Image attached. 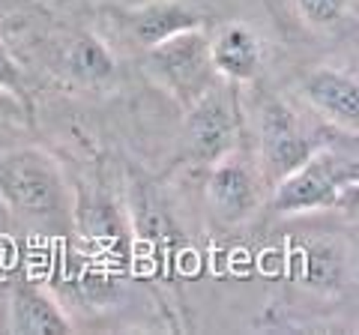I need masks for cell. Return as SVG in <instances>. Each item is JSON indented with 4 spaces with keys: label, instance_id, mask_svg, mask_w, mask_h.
Returning <instances> with one entry per match:
<instances>
[{
    "label": "cell",
    "instance_id": "obj_3",
    "mask_svg": "<svg viewBox=\"0 0 359 335\" xmlns=\"http://www.w3.org/2000/svg\"><path fill=\"white\" fill-rule=\"evenodd\" d=\"M144 72L156 87L174 99L180 108H189L198 96L216 81L210 60V36L204 27H189L162 39L159 46L144 51Z\"/></svg>",
    "mask_w": 359,
    "mask_h": 335
},
{
    "label": "cell",
    "instance_id": "obj_7",
    "mask_svg": "<svg viewBox=\"0 0 359 335\" xmlns=\"http://www.w3.org/2000/svg\"><path fill=\"white\" fill-rule=\"evenodd\" d=\"M72 221L78 228V237L84 242V252L90 254V270H123L132 258V221L120 216V210L111 200L90 195L75 200Z\"/></svg>",
    "mask_w": 359,
    "mask_h": 335
},
{
    "label": "cell",
    "instance_id": "obj_9",
    "mask_svg": "<svg viewBox=\"0 0 359 335\" xmlns=\"http://www.w3.org/2000/svg\"><path fill=\"white\" fill-rule=\"evenodd\" d=\"M302 99L318 114L339 126L341 132L356 135L359 126V84L353 72L335 69V66H318L302 78Z\"/></svg>",
    "mask_w": 359,
    "mask_h": 335
},
{
    "label": "cell",
    "instance_id": "obj_5",
    "mask_svg": "<svg viewBox=\"0 0 359 335\" xmlns=\"http://www.w3.org/2000/svg\"><path fill=\"white\" fill-rule=\"evenodd\" d=\"M311 150L314 141L294 111L282 99H264L257 108V171L264 183H278L299 162H306Z\"/></svg>",
    "mask_w": 359,
    "mask_h": 335
},
{
    "label": "cell",
    "instance_id": "obj_10",
    "mask_svg": "<svg viewBox=\"0 0 359 335\" xmlns=\"http://www.w3.org/2000/svg\"><path fill=\"white\" fill-rule=\"evenodd\" d=\"M6 327L15 335H66L75 329L57 299L30 278H21L13 287Z\"/></svg>",
    "mask_w": 359,
    "mask_h": 335
},
{
    "label": "cell",
    "instance_id": "obj_14",
    "mask_svg": "<svg viewBox=\"0 0 359 335\" xmlns=\"http://www.w3.org/2000/svg\"><path fill=\"white\" fill-rule=\"evenodd\" d=\"M351 4L353 0H297V9L311 30H330L347 15Z\"/></svg>",
    "mask_w": 359,
    "mask_h": 335
},
{
    "label": "cell",
    "instance_id": "obj_1",
    "mask_svg": "<svg viewBox=\"0 0 359 335\" xmlns=\"http://www.w3.org/2000/svg\"><path fill=\"white\" fill-rule=\"evenodd\" d=\"M0 204L33 228L72 225L75 213V195L66 186L63 168L48 150L33 144L0 150Z\"/></svg>",
    "mask_w": 359,
    "mask_h": 335
},
{
    "label": "cell",
    "instance_id": "obj_15",
    "mask_svg": "<svg viewBox=\"0 0 359 335\" xmlns=\"http://www.w3.org/2000/svg\"><path fill=\"white\" fill-rule=\"evenodd\" d=\"M0 90L9 93V96H15L18 102H25L30 108L25 69H21V63L13 57V51L4 46V39H0Z\"/></svg>",
    "mask_w": 359,
    "mask_h": 335
},
{
    "label": "cell",
    "instance_id": "obj_6",
    "mask_svg": "<svg viewBox=\"0 0 359 335\" xmlns=\"http://www.w3.org/2000/svg\"><path fill=\"white\" fill-rule=\"evenodd\" d=\"M264 177L257 171V165H249L237 156V150L222 156L219 162L210 165L204 198L207 207L216 221L222 225H243L249 221L264 200Z\"/></svg>",
    "mask_w": 359,
    "mask_h": 335
},
{
    "label": "cell",
    "instance_id": "obj_8",
    "mask_svg": "<svg viewBox=\"0 0 359 335\" xmlns=\"http://www.w3.org/2000/svg\"><path fill=\"white\" fill-rule=\"evenodd\" d=\"M111 15H114L117 27L123 30V36L138 42L141 51L159 46L162 39L174 36L180 30L204 27L201 13L180 4V0H147V4H138V6L111 9Z\"/></svg>",
    "mask_w": 359,
    "mask_h": 335
},
{
    "label": "cell",
    "instance_id": "obj_4",
    "mask_svg": "<svg viewBox=\"0 0 359 335\" xmlns=\"http://www.w3.org/2000/svg\"><path fill=\"white\" fill-rule=\"evenodd\" d=\"M183 141L186 153L195 165L210 168L219 162L222 156L237 150L240 144V129H243V111L237 99V84L231 81H216L210 84L204 96H198L192 105L183 108Z\"/></svg>",
    "mask_w": 359,
    "mask_h": 335
},
{
    "label": "cell",
    "instance_id": "obj_12",
    "mask_svg": "<svg viewBox=\"0 0 359 335\" xmlns=\"http://www.w3.org/2000/svg\"><path fill=\"white\" fill-rule=\"evenodd\" d=\"M63 66H66V75L75 78L84 87H99L111 81V75L117 69L111 48L99 36H93V33H81V36H75L66 46Z\"/></svg>",
    "mask_w": 359,
    "mask_h": 335
},
{
    "label": "cell",
    "instance_id": "obj_2",
    "mask_svg": "<svg viewBox=\"0 0 359 335\" xmlns=\"http://www.w3.org/2000/svg\"><path fill=\"white\" fill-rule=\"evenodd\" d=\"M359 171L356 159H347L344 153L330 147H314L306 162H299L294 171L273 183L269 210L276 216H309L341 210L347 200L356 198Z\"/></svg>",
    "mask_w": 359,
    "mask_h": 335
},
{
    "label": "cell",
    "instance_id": "obj_13",
    "mask_svg": "<svg viewBox=\"0 0 359 335\" xmlns=\"http://www.w3.org/2000/svg\"><path fill=\"white\" fill-rule=\"evenodd\" d=\"M341 275H344V254L335 252L330 242L299 249L297 278H302L306 287H314V290H320V294L323 290H339Z\"/></svg>",
    "mask_w": 359,
    "mask_h": 335
},
{
    "label": "cell",
    "instance_id": "obj_11",
    "mask_svg": "<svg viewBox=\"0 0 359 335\" xmlns=\"http://www.w3.org/2000/svg\"><path fill=\"white\" fill-rule=\"evenodd\" d=\"M212 72L231 84H252L264 63V46L249 27L228 25L210 39Z\"/></svg>",
    "mask_w": 359,
    "mask_h": 335
},
{
    "label": "cell",
    "instance_id": "obj_16",
    "mask_svg": "<svg viewBox=\"0 0 359 335\" xmlns=\"http://www.w3.org/2000/svg\"><path fill=\"white\" fill-rule=\"evenodd\" d=\"M25 126L30 123V108L25 102H18L15 96H9L0 90V126Z\"/></svg>",
    "mask_w": 359,
    "mask_h": 335
}]
</instances>
